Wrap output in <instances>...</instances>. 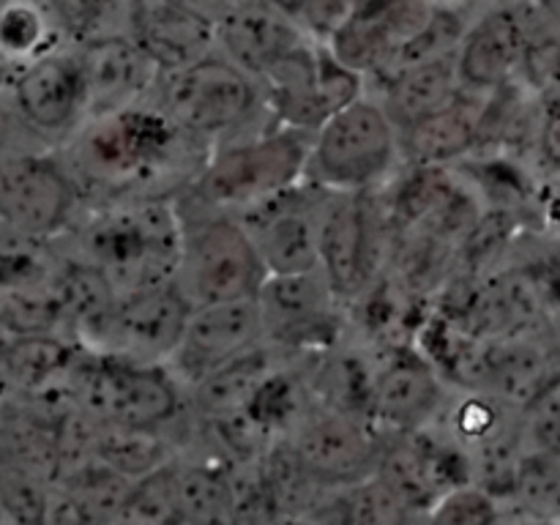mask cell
<instances>
[{
    "instance_id": "obj_1",
    "label": "cell",
    "mask_w": 560,
    "mask_h": 525,
    "mask_svg": "<svg viewBox=\"0 0 560 525\" xmlns=\"http://www.w3.org/2000/svg\"><path fill=\"white\" fill-rule=\"evenodd\" d=\"M211 148L186 135L156 104L88 118L66 140V167L93 208L175 200L200 175Z\"/></svg>"
},
{
    "instance_id": "obj_2",
    "label": "cell",
    "mask_w": 560,
    "mask_h": 525,
    "mask_svg": "<svg viewBox=\"0 0 560 525\" xmlns=\"http://www.w3.org/2000/svg\"><path fill=\"white\" fill-rule=\"evenodd\" d=\"M80 257L107 277L118 295L175 282L180 219L175 200H131L93 208L77 230Z\"/></svg>"
},
{
    "instance_id": "obj_3",
    "label": "cell",
    "mask_w": 560,
    "mask_h": 525,
    "mask_svg": "<svg viewBox=\"0 0 560 525\" xmlns=\"http://www.w3.org/2000/svg\"><path fill=\"white\" fill-rule=\"evenodd\" d=\"M175 208L180 219L175 284L191 310L228 301H255L268 279V268L244 222L186 191L175 197Z\"/></svg>"
},
{
    "instance_id": "obj_4",
    "label": "cell",
    "mask_w": 560,
    "mask_h": 525,
    "mask_svg": "<svg viewBox=\"0 0 560 525\" xmlns=\"http://www.w3.org/2000/svg\"><path fill=\"white\" fill-rule=\"evenodd\" d=\"M312 135L315 131L271 124L219 142L186 195L219 211H249L304 180Z\"/></svg>"
},
{
    "instance_id": "obj_5",
    "label": "cell",
    "mask_w": 560,
    "mask_h": 525,
    "mask_svg": "<svg viewBox=\"0 0 560 525\" xmlns=\"http://www.w3.org/2000/svg\"><path fill=\"white\" fill-rule=\"evenodd\" d=\"M151 102L208 148L279 124L268 109L260 82L222 52L159 74Z\"/></svg>"
},
{
    "instance_id": "obj_6",
    "label": "cell",
    "mask_w": 560,
    "mask_h": 525,
    "mask_svg": "<svg viewBox=\"0 0 560 525\" xmlns=\"http://www.w3.org/2000/svg\"><path fill=\"white\" fill-rule=\"evenodd\" d=\"M399 153L392 115L361 93L315 129L304 180L328 191H375L394 175Z\"/></svg>"
},
{
    "instance_id": "obj_7",
    "label": "cell",
    "mask_w": 560,
    "mask_h": 525,
    "mask_svg": "<svg viewBox=\"0 0 560 525\" xmlns=\"http://www.w3.org/2000/svg\"><path fill=\"white\" fill-rule=\"evenodd\" d=\"M74 399L98 424L156 430L178 416V377L167 364H140L82 350L69 372Z\"/></svg>"
},
{
    "instance_id": "obj_8",
    "label": "cell",
    "mask_w": 560,
    "mask_h": 525,
    "mask_svg": "<svg viewBox=\"0 0 560 525\" xmlns=\"http://www.w3.org/2000/svg\"><path fill=\"white\" fill-rule=\"evenodd\" d=\"M191 304L178 284H159L140 293L118 295L107 315L82 334V348L91 353L140 364H167L178 350Z\"/></svg>"
},
{
    "instance_id": "obj_9",
    "label": "cell",
    "mask_w": 560,
    "mask_h": 525,
    "mask_svg": "<svg viewBox=\"0 0 560 525\" xmlns=\"http://www.w3.org/2000/svg\"><path fill=\"white\" fill-rule=\"evenodd\" d=\"M361 80L364 77L337 60L328 44L310 42L279 60L260 88L279 124L315 131L328 115L361 96Z\"/></svg>"
},
{
    "instance_id": "obj_10",
    "label": "cell",
    "mask_w": 560,
    "mask_h": 525,
    "mask_svg": "<svg viewBox=\"0 0 560 525\" xmlns=\"http://www.w3.org/2000/svg\"><path fill=\"white\" fill-rule=\"evenodd\" d=\"M82 195L63 159L47 153L0 156V224L47 241L71 228Z\"/></svg>"
},
{
    "instance_id": "obj_11",
    "label": "cell",
    "mask_w": 560,
    "mask_h": 525,
    "mask_svg": "<svg viewBox=\"0 0 560 525\" xmlns=\"http://www.w3.org/2000/svg\"><path fill=\"white\" fill-rule=\"evenodd\" d=\"M266 342L290 353H328L342 334L345 304L323 271L268 273L257 293Z\"/></svg>"
},
{
    "instance_id": "obj_12",
    "label": "cell",
    "mask_w": 560,
    "mask_h": 525,
    "mask_svg": "<svg viewBox=\"0 0 560 525\" xmlns=\"http://www.w3.org/2000/svg\"><path fill=\"white\" fill-rule=\"evenodd\" d=\"M331 191L301 180L282 195L235 217L255 241L268 273H306L320 268V233Z\"/></svg>"
},
{
    "instance_id": "obj_13",
    "label": "cell",
    "mask_w": 560,
    "mask_h": 525,
    "mask_svg": "<svg viewBox=\"0 0 560 525\" xmlns=\"http://www.w3.org/2000/svg\"><path fill=\"white\" fill-rule=\"evenodd\" d=\"M260 345H266V328L257 301L197 306L167 366L178 383L195 388Z\"/></svg>"
},
{
    "instance_id": "obj_14",
    "label": "cell",
    "mask_w": 560,
    "mask_h": 525,
    "mask_svg": "<svg viewBox=\"0 0 560 525\" xmlns=\"http://www.w3.org/2000/svg\"><path fill=\"white\" fill-rule=\"evenodd\" d=\"M377 241L372 191H331L320 233V271L342 301L370 293L381 252Z\"/></svg>"
},
{
    "instance_id": "obj_15",
    "label": "cell",
    "mask_w": 560,
    "mask_h": 525,
    "mask_svg": "<svg viewBox=\"0 0 560 525\" xmlns=\"http://www.w3.org/2000/svg\"><path fill=\"white\" fill-rule=\"evenodd\" d=\"M11 88L16 113L38 135L69 140L91 115L85 63L74 44H63L44 55L31 69L22 71Z\"/></svg>"
},
{
    "instance_id": "obj_16",
    "label": "cell",
    "mask_w": 560,
    "mask_h": 525,
    "mask_svg": "<svg viewBox=\"0 0 560 525\" xmlns=\"http://www.w3.org/2000/svg\"><path fill=\"white\" fill-rule=\"evenodd\" d=\"M290 443L320 485L350 487L370 479L381 465V452L366 421L334 405L304 410Z\"/></svg>"
},
{
    "instance_id": "obj_17",
    "label": "cell",
    "mask_w": 560,
    "mask_h": 525,
    "mask_svg": "<svg viewBox=\"0 0 560 525\" xmlns=\"http://www.w3.org/2000/svg\"><path fill=\"white\" fill-rule=\"evenodd\" d=\"M312 36L277 0L235 3L217 20V49L257 82Z\"/></svg>"
},
{
    "instance_id": "obj_18",
    "label": "cell",
    "mask_w": 560,
    "mask_h": 525,
    "mask_svg": "<svg viewBox=\"0 0 560 525\" xmlns=\"http://www.w3.org/2000/svg\"><path fill=\"white\" fill-rule=\"evenodd\" d=\"M528 31L530 16L512 5H498L465 27L454 52L463 88L485 96L506 88L523 71Z\"/></svg>"
},
{
    "instance_id": "obj_19",
    "label": "cell",
    "mask_w": 560,
    "mask_h": 525,
    "mask_svg": "<svg viewBox=\"0 0 560 525\" xmlns=\"http://www.w3.org/2000/svg\"><path fill=\"white\" fill-rule=\"evenodd\" d=\"M129 36L145 49L162 74L219 52L217 22L211 16L164 0H135Z\"/></svg>"
},
{
    "instance_id": "obj_20",
    "label": "cell",
    "mask_w": 560,
    "mask_h": 525,
    "mask_svg": "<svg viewBox=\"0 0 560 525\" xmlns=\"http://www.w3.org/2000/svg\"><path fill=\"white\" fill-rule=\"evenodd\" d=\"M441 402V377L416 353H394L370 381L372 421L392 427L399 435L430 427Z\"/></svg>"
},
{
    "instance_id": "obj_21",
    "label": "cell",
    "mask_w": 560,
    "mask_h": 525,
    "mask_svg": "<svg viewBox=\"0 0 560 525\" xmlns=\"http://www.w3.org/2000/svg\"><path fill=\"white\" fill-rule=\"evenodd\" d=\"M82 63L88 74V91H91V115L118 113V109L135 107L148 102L156 88L159 66L148 58L145 49L131 36L107 38V42L85 44L80 47Z\"/></svg>"
},
{
    "instance_id": "obj_22",
    "label": "cell",
    "mask_w": 560,
    "mask_h": 525,
    "mask_svg": "<svg viewBox=\"0 0 560 525\" xmlns=\"http://www.w3.org/2000/svg\"><path fill=\"white\" fill-rule=\"evenodd\" d=\"M479 96L485 93H474L465 88L441 113L399 131L402 153H408V159L424 164V167H438V164H446L468 153L479 142L481 118L487 109Z\"/></svg>"
},
{
    "instance_id": "obj_23",
    "label": "cell",
    "mask_w": 560,
    "mask_h": 525,
    "mask_svg": "<svg viewBox=\"0 0 560 525\" xmlns=\"http://www.w3.org/2000/svg\"><path fill=\"white\" fill-rule=\"evenodd\" d=\"M454 52L432 58L427 63L410 66V69L383 80L386 82V93H383L381 104L392 115L394 126L399 131L441 113L465 91L463 82H459Z\"/></svg>"
},
{
    "instance_id": "obj_24",
    "label": "cell",
    "mask_w": 560,
    "mask_h": 525,
    "mask_svg": "<svg viewBox=\"0 0 560 525\" xmlns=\"http://www.w3.org/2000/svg\"><path fill=\"white\" fill-rule=\"evenodd\" d=\"M63 44L47 0H0V74H9L11 85L22 71Z\"/></svg>"
},
{
    "instance_id": "obj_25",
    "label": "cell",
    "mask_w": 560,
    "mask_h": 525,
    "mask_svg": "<svg viewBox=\"0 0 560 525\" xmlns=\"http://www.w3.org/2000/svg\"><path fill=\"white\" fill-rule=\"evenodd\" d=\"M77 355L55 334H9L0 345V381L20 392H38L55 377H69Z\"/></svg>"
},
{
    "instance_id": "obj_26",
    "label": "cell",
    "mask_w": 560,
    "mask_h": 525,
    "mask_svg": "<svg viewBox=\"0 0 560 525\" xmlns=\"http://www.w3.org/2000/svg\"><path fill=\"white\" fill-rule=\"evenodd\" d=\"M178 509L184 525H241L230 474L213 465H184L175 468Z\"/></svg>"
},
{
    "instance_id": "obj_27",
    "label": "cell",
    "mask_w": 560,
    "mask_h": 525,
    "mask_svg": "<svg viewBox=\"0 0 560 525\" xmlns=\"http://www.w3.org/2000/svg\"><path fill=\"white\" fill-rule=\"evenodd\" d=\"M66 44L107 42L129 36L135 0H47Z\"/></svg>"
},
{
    "instance_id": "obj_28",
    "label": "cell",
    "mask_w": 560,
    "mask_h": 525,
    "mask_svg": "<svg viewBox=\"0 0 560 525\" xmlns=\"http://www.w3.org/2000/svg\"><path fill=\"white\" fill-rule=\"evenodd\" d=\"M413 509L381 474L355 481L339 501V525H413Z\"/></svg>"
},
{
    "instance_id": "obj_29",
    "label": "cell",
    "mask_w": 560,
    "mask_h": 525,
    "mask_svg": "<svg viewBox=\"0 0 560 525\" xmlns=\"http://www.w3.org/2000/svg\"><path fill=\"white\" fill-rule=\"evenodd\" d=\"M501 506L495 495L479 485H465L438 498L430 509V525H498Z\"/></svg>"
},
{
    "instance_id": "obj_30",
    "label": "cell",
    "mask_w": 560,
    "mask_h": 525,
    "mask_svg": "<svg viewBox=\"0 0 560 525\" xmlns=\"http://www.w3.org/2000/svg\"><path fill=\"white\" fill-rule=\"evenodd\" d=\"M525 446L560 463V381L523 410Z\"/></svg>"
},
{
    "instance_id": "obj_31",
    "label": "cell",
    "mask_w": 560,
    "mask_h": 525,
    "mask_svg": "<svg viewBox=\"0 0 560 525\" xmlns=\"http://www.w3.org/2000/svg\"><path fill=\"white\" fill-rule=\"evenodd\" d=\"M541 151L547 153L552 164L560 167V98L552 102V107L547 109L545 126H541Z\"/></svg>"
},
{
    "instance_id": "obj_32",
    "label": "cell",
    "mask_w": 560,
    "mask_h": 525,
    "mask_svg": "<svg viewBox=\"0 0 560 525\" xmlns=\"http://www.w3.org/2000/svg\"><path fill=\"white\" fill-rule=\"evenodd\" d=\"M164 3L184 5V9H191V11H197V14H206V16H211L213 22H217L219 16H222L224 11L230 9V3H228V0H164Z\"/></svg>"
},
{
    "instance_id": "obj_33",
    "label": "cell",
    "mask_w": 560,
    "mask_h": 525,
    "mask_svg": "<svg viewBox=\"0 0 560 525\" xmlns=\"http://www.w3.org/2000/svg\"><path fill=\"white\" fill-rule=\"evenodd\" d=\"M266 525H317V523H312L306 514H277V517Z\"/></svg>"
},
{
    "instance_id": "obj_34",
    "label": "cell",
    "mask_w": 560,
    "mask_h": 525,
    "mask_svg": "<svg viewBox=\"0 0 560 525\" xmlns=\"http://www.w3.org/2000/svg\"><path fill=\"white\" fill-rule=\"evenodd\" d=\"M517 525H560V520H552V517H539V514H528V512H525V517L520 520Z\"/></svg>"
},
{
    "instance_id": "obj_35",
    "label": "cell",
    "mask_w": 560,
    "mask_h": 525,
    "mask_svg": "<svg viewBox=\"0 0 560 525\" xmlns=\"http://www.w3.org/2000/svg\"><path fill=\"white\" fill-rule=\"evenodd\" d=\"M230 5H235V3H246V0H228Z\"/></svg>"
},
{
    "instance_id": "obj_36",
    "label": "cell",
    "mask_w": 560,
    "mask_h": 525,
    "mask_svg": "<svg viewBox=\"0 0 560 525\" xmlns=\"http://www.w3.org/2000/svg\"><path fill=\"white\" fill-rule=\"evenodd\" d=\"M0 509H3V495H0Z\"/></svg>"
}]
</instances>
